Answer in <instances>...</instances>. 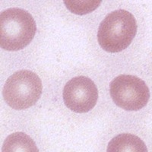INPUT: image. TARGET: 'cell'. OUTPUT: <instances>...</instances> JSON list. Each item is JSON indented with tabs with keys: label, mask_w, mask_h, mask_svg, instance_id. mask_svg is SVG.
Segmentation results:
<instances>
[{
	"label": "cell",
	"mask_w": 152,
	"mask_h": 152,
	"mask_svg": "<svg viewBox=\"0 0 152 152\" xmlns=\"http://www.w3.org/2000/svg\"><path fill=\"white\" fill-rule=\"evenodd\" d=\"M137 33V22L124 9L113 11L101 21L97 32L100 46L109 53H119L131 44Z\"/></svg>",
	"instance_id": "1"
},
{
	"label": "cell",
	"mask_w": 152,
	"mask_h": 152,
	"mask_svg": "<svg viewBox=\"0 0 152 152\" xmlns=\"http://www.w3.org/2000/svg\"><path fill=\"white\" fill-rule=\"evenodd\" d=\"M36 31L34 19L26 10L12 8L1 13L0 46L4 50H22L32 41Z\"/></svg>",
	"instance_id": "2"
},
{
	"label": "cell",
	"mask_w": 152,
	"mask_h": 152,
	"mask_svg": "<svg viewBox=\"0 0 152 152\" xmlns=\"http://www.w3.org/2000/svg\"><path fill=\"white\" fill-rule=\"evenodd\" d=\"M40 77L30 70L16 72L9 77L3 88V97L6 104L18 110L34 105L42 94Z\"/></svg>",
	"instance_id": "3"
},
{
	"label": "cell",
	"mask_w": 152,
	"mask_h": 152,
	"mask_svg": "<svg viewBox=\"0 0 152 152\" xmlns=\"http://www.w3.org/2000/svg\"><path fill=\"white\" fill-rule=\"evenodd\" d=\"M113 102L125 110L137 111L148 102L150 91L145 81L136 76L120 75L110 85Z\"/></svg>",
	"instance_id": "4"
},
{
	"label": "cell",
	"mask_w": 152,
	"mask_h": 152,
	"mask_svg": "<svg viewBox=\"0 0 152 152\" xmlns=\"http://www.w3.org/2000/svg\"><path fill=\"white\" fill-rule=\"evenodd\" d=\"M62 97L69 109L84 113L95 107L98 100V90L91 79L85 76H77L66 84Z\"/></svg>",
	"instance_id": "5"
},
{
	"label": "cell",
	"mask_w": 152,
	"mask_h": 152,
	"mask_svg": "<svg viewBox=\"0 0 152 152\" xmlns=\"http://www.w3.org/2000/svg\"><path fill=\"white\" fill-rule=\"evenodd\" d=\"M108 152H147L143 141L129 133H122L116 135L108 144Z\"/></svg>",
	"instance_id": "6"
},
{
	"label": "cell",
	"mask_w": 152,
	"mask_h": 152,
	"mask_svg": "<svg viewBox=\"0 0 152 152\" xmlns=\"http://www.w3.org/2000/svg\"><path fill=\"white\" fill-rule=\"evenodd\" d=\"M2 152H38L37 147L30 136L23 132H15L7 137L4 142Z\"/></svg>",
	"instance_id": "7"
},
{
	"label": "cell",
	"mask_w": 152,
	"mask_h": 152,
	"mask_svg": "<svg viewBox=\"0 0 152 152\" xmlns=\"http://www.w3.org/2000/svg\"><path fill=\"white\" fill-rule=\"evenodd\" d=\"M63 2L66 8L71 12L78 15H84L97 9L102 1L101 0H91V1L65 0Z\"/></svg>",
	"instance_id": "8"
}]
</instances>
